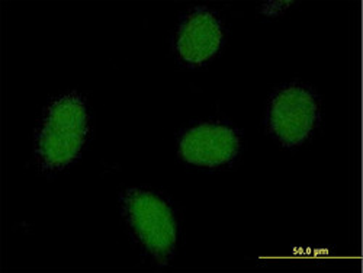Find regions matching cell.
Listing matches in <instances>:
<instances>
[{
  "instance_id": "3957f363",
  "label": "cell",
  "mask_w": 363,
  "mask_h": 273,
  "mask_svg": "<svg viewBox=\"0 0 363 273\" xmlns=\"http://www.w3.org/2000/svg\"><path fill=\"white\" fill-rule=\"evenodd\" d=\"M317 104L308 90L291 86L274 98L269 109V128L286 147L299 145L314 128Z\"/></svg>"
},
{
  "instance_id": "5b68a950",
  "label": "cell",
  "mask_w": 363,
  "mask_h": 273,
  "mask_svg": "<svg viewBox=\"0 0 363 273\" xmlns=\"http://www.w3.org/2000/svg\"><path fill=\"white\" fill-rule=\"evenodd\" d=\"M223 41V29L217 18L206 9H195L177 35L179 55L189 65H202L216 55Z\"/></svg>"
},
{
  "instance_id": "277c9868",
  "label": "cell",
  "mask_w": 363,
  "mask_h": 273,
  "mask_svg": "<svg viewBox=\"0 0 363 273\" xmlns=\"http://www.w3.org/2000/svg\"><path fill=\"white\" fill-rule=\"evenodd\" d=\"M238 135L225 126L202 124L188 130L179 151L185 162L203 167H217L231 162L238 153Z\"/></svg>"
},
{
  "instance_id": "7a4b0ae2",
  "label": "cell",
  "mask_w": 363,
  "mask_h": 273,
  "mask_svg": "<svg viewBox=\"0 0 363 273\" xmlns=\"http://www.w3.org/2000/svg\"><path fill=\"white\" fill-rule=\"evenodd\" d=\"M124 209L147 250L159 260L167 259L176 245V223L167 204L155 194L133 189L124 195Z\"/></svg>"
},
{
  "instance_id": "6da1fadb",
  "label": "cell",
  "mask_w": 363,
  "mask_h": 273,
  "mask_svg": "<svg viewBox=\"0 0 363 273\" xmlns=\"http://www.w3.org/2000/svg\"><path fill=\"white\" fill-rule=\"evenodd\" d=\"M87 130L84 105L76 96H65L51 105L38 137V153L51 169L67 166L76 159Z\"/></svg>"
}]
</instances>
